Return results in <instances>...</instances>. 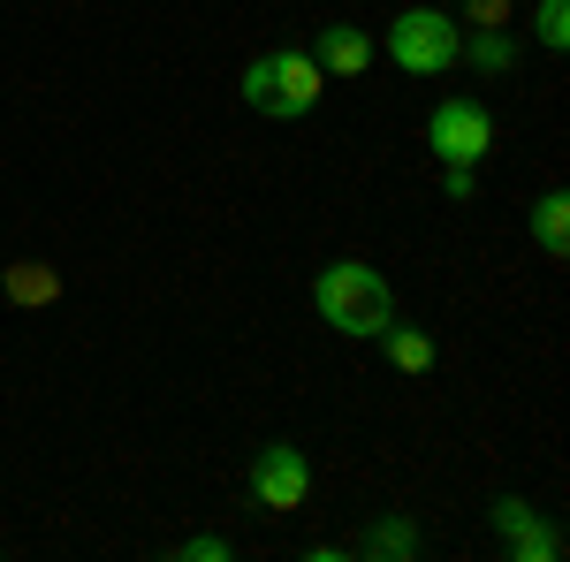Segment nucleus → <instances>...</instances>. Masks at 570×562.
<instances>
[{
	"label": "nucleus",
	"instance_id": "f257e3e1",
	"mask_svg": "<svg viewBox=\"0 0 570 562\" xmlns=\"http://www.w3.org/2000/svg\"><path fill=\"white\" fill-rule=\"evenodd\" d=\"M312 304H320V319H327L335 335H351V343H373V335H381V327L395 319L389 282H381L373 266H357V259L320 266V282H312Z\"/></svg>",
	"mask_w": 570,
	"mask_h": 562
},
{
	"label": "nucleus",
	"instance_id": "f03ea898",
	"mask_svg": "<svg viewBox=\"0 0 570 562\" xmlns=\"http://www.w3.org/2000/svg\"><path fill=\"white\" fill-rule=\"evenodd\" d=\"M236 91H244V107L266 115V122H305L312 107H320V91H327V77H320V61H312L305 46H274V53H259L244 69Z\"/></svg>",
	"mask_w": 570,
	"mask_h": 562
},
{
	"label": "nucleus",
	"instance_id": "7ed1b4c3",
	"mask_svg": "<svg viewBox=\"0 0 570 562\" xmlns=\"http://www.w3.org/2000/svg\"><path fill=\"white\" fill-rule=\"evenodd\" d=\"M389 61L403 77H449L456 61H464V31H456V16H441V8H403L389 23Z\"/></svg>",
	"mask_w": 570,
	"mask_h": 562
},
{
	"label": "nucleus",
	"instance_id": "20e7f679",
	"mask_svg": "<svg viewBox=\"0 0 570 562\" xmlns=\"http://www.w3.org/2000/svg\"><path fill=\"white\" fill-rule=\"evenodd\" d=\"M426 145H434L441 168H480L487 152H494V115H487L480 99H441L434 115H426Z\"/></svg>",
	"mask_w": 570,
	"mask_h": 562
},
{
	"label": "nucleus",
	"instance_id": "39448f33",
	"mask_svg": "<svg viewBox=\"0 0 570 562\" xmlns=\"http://www.w3.org/2000/svg\"><path fill=\"white\" fill-rule=\"evenodd\" d=\"M305 494H312V464H305V448H289V441H266L259 456H252V502L259 510H305Z\"/></svg>",
	"mask_w": 570,
	"mask_h": 562
},
{
	"label": "nucleus",
	"instance_id": "423d86ee",
	"mask_svg": "<svg viewBox=\"0 0 570 562\" xmlns=\"http://www.w3.org/2000/svg\"><path fill=\"white\" fill-rule=\"evenodd\" d=\"M494 532H502V548H510V555H525V562H556V555H563V532L540 517L532 502H518V494H502V502H494Z\"/></svg>",
	"mask_w": 570,
	"mask_h": 562
},
{
	"label": "nucleus",
	"instance_id": "0eeeda50",
	"mask_svg": "<svg viewBox=\"0 0 570 562\" xmlns=\"http://www.w3.org/2000/svg\"><path fill=\"white\" fill-rule=\"evenodd\" d=\"M312 61H320V77H365L373 69V39L351 31V23H327L320 46H312Z\"/></svg>",
	"mask_w": 570,
	"mask_h": 562
},
{
	"label": "nucleus",
	"instance_id": "6e6552de",
	"mask_svg": "<svg viewBox=\"0 0 570 562\" xmlns=\"http://www.w3.org/2000/svg\"><path fill=\"white\" fill-rule=\"evenodd\" d=\"M373 343L389 349V365H395V373H434V357H441L434 335H426V327H411V319H403V327L389 319V327H381Z\"/></svg>",
	"mask_w": 570,
	"mask_h": 562
},
{
	"label": "nucleus",
	"instance_id": "1a4fd4ad",
	"mask_svg": "<svg viewBox=\"0 0 570 562\" xmlns=\"http://www.w3.org/2000/svg\"><path fill=\"white\" fill-rule=\"evenodd\" d=\"M532 244H540L548 259H563V252H570V198H563V190H548V198L532 206Z\"/></svg>",
	"mask_w": 570,
	"mask_h": 562
},
{
	"label": "nucleus",
	"instance_id": "9d476101",
	"mask_svg": "<svg viewBox=\"0 0 570 562\" xmlns=\"http://www.w3.org/2000/svg\"><path fill=\"white\" fill-rule=\"evenodd\" d=\"M8 297H16V304H53V297H61V274L39 266V259H16V266H8Z\"/></svg>",
	"mask_w": 570,
	"mask_h": 562
},
{
	"label": "nucleus",
	"instance_id": "9b49d317",
	"mask_svg": "<svg viewBox=\"0 0 570 562\" xmlns=\"http://www.w3.org/2000/svg\"><path fill=\"white\" fill-rule=\"evenodd\" d=\"M365 555H419V524L411 517H381L365 532Z\"/></svg>",
	"mask_w": 570,
	"mask_h": 562
},
{
	"label": "nucleus",
	"instance_id": "f8f14e48",
	"mask_svg": "<svg viewBox=\"0 0 570 562\" xmlns=\"http://www.w3.org/2000/svg\"><path fill=\"white\" fill-rule=\"evenodd\" d=\"M532 39L548 46V53H563V46H570V0H540V16H532Z\"/></svg>",
	"mask_w": 570,
	"mask_h": 562
},
{
	"label": "nucleus",
	"instance_id": "ddd939ff",
	"mask_svg": "<svg viewBox=\"0 0 570 562\" xmlns=\"http://www.w3.org/2000/svg\"><path fill=\"white\" fill-rule=\"evenodd\" d=\"M472 61H480V69H494V77H502V69H510V61H518V53H510V39H502V31H480V46H472Z\"/></svg>",
	"mask_w": 570,
	"mask_h": 562
},
{
	"label": "nucleus",
	"instance_id": "4468645a",
	"mask_svg": "<svg viewBox=\"0 0 570 562\" xmlns=\"http://www.w3.org/2000/svg\"><path fill=\"white\" fill-rule=\"evenodd\" d=\"M176 555L183 562H228V540H220V532H198V540H183Z\"/></svg>",
	"mask_w": 570,
	"mask_h": 562
},
{
	"label": "nucleus",
	"instance_id": "2eb2a0df",
	"mask_svg": "<svg viewBox=\"0 0 570 562\" xmlns=\"http://www.w3.org/2000/svg\"><path fill=\"white\" fill-rule=\"evenodd\" d=\"M464 16H472L480 31H502V23H510V0H464Z\"/></svg>",
	"mask_w": 570,
	"mask_h": 562
},
{
	"label": "nucleus",
	"instance_id": "dca6fc26",
	"mask_svg": "<svg viewBox=\"0 0 570 562\" xmlns=\"http://www.w3.org/2000/svg\"><path fill=\"white\" fill-rule=\"evenodd\" d=\"M441 190H449L456 206H472V190H480V175H472V168H449V175H441Z\"/></svg>",
	"mask_w": 570,
	"mask_h": 562
}]
</instances>
